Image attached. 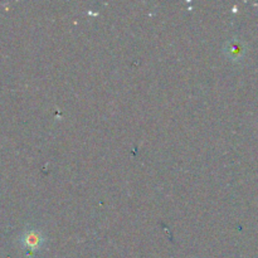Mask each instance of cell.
<instances>
[{"instance_id": "obj_1", "label": "cell", "mask_w": 258, "mask_h": 258, "mask_svg": "<svg viewBox=\"0 0 258 258\" xmlns=\"http://www.w3.org/2000/svg\"><path fill=\"white\" fill-rule=\"evenodd\" d=\"M24 246L27 247V248H37V247H39V243H40V239L39 237H35L33 236V234H29V236L24 237Z\"/></svg>"}]
</instances>
